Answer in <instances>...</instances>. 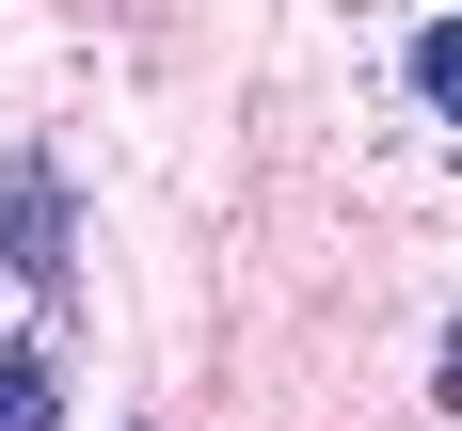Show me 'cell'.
Wrapping results in <instances>:
<instances>
[{"mask_svg":"<svg viewBox=\"0 0 462 431\" xmlns=\"http://www.w3.org/2000/svg\"><path fill=\"white\" fill-rule=\"evenodd\" d=\"M0 272H64V176H48V160H16V176H0Z\"/></svg>","mask_w":462,"mask_h":431,"instance_id":"obj_1","label":"cell"},{"mask_svg":"<svg viewBox=\"0 0 462 431\" xmlns=\"http://www.w3.org/2000/svg\"><path fill=\"white\" fill-rule=\"evenodd\" d=\"M0 431H64V368L32 335H0Z\"/></svg>","mask_w":462,"mask_h":431,"instance_id":"obj_2","label":"cell"},{"mask_svg":"<svg viewBox=\"0 0 462 431\" xmlns=\"http://www.w3.org/2000/svg\"><path fill=\"white\" fill-rule=\"evenodd\" d=\"M415 112H430V128H462V16H430V33H415Z\"/></svg>","mask_w":462,"mask_h":431,"instance_id":"obj_3","label":"cell"},{"mask_svg":"<svg viewBox=\"0 0 462 431\" xmlns=\"http://www.w3.org/2000/svg\"><path fill=\"white\" fill-rule=\"evenodd\" d=\"M447 399H462V320H447Z\"/></svg>","mask_w":462,"mask_h":431,"instance_id":"obj_4","label":"cell"}]
</instances>
